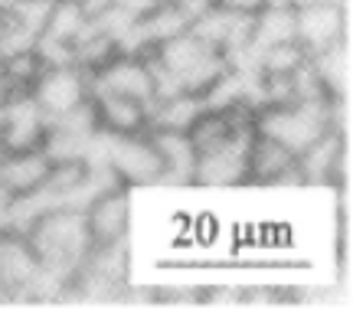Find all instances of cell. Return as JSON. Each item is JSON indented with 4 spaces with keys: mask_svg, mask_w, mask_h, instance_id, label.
<instances>
[{
    "mask_svg": "<svg viewBox=\"0 0 353 314\" xmlns=\"http://www.w3.org/2000/svg\"><path fill=\"white\" fill-rule=\"evenodd\" d=\"M20 233L26 236L33 255L43 265V272L56 278L63 285V291L69 285V278L85 265L88 252H92L85 210L52 206V210H43L39 216H33Z\"/></svg>",
    "mask_w": 353,
    "mask_h": 314,
    "instance_id": "1",
    "label": "cell"
},
{
    "mask_svg": "<svg viewBox=\"0 0 353 314\" xmlns=\"http://www.w3.org/2000/svg\"><path fill=\"white\" fill-rule=\"evenodd\" d=\"M330 99H294L262 105L255 112V135L278 141L294 157L311 148L324 131H330Z\"/></svg>",
    "mask_w": 353,
    "mask_h": 314,
    "instance_id": "2",
    "label": "cell"
},
{
    "mask_svg": "<svg viewBox=\"0 0 353 314\" xmlns=\"http://www.w3.org/2000/svg\"><path fill=\"white\" fill-rule=\"evenodd\" d=\"M95 154L112 167L114 177L125 187H161L164 164H161L151 131H138V135H105V131H99Z\"/></svg>",
    "mask_w": 353,
    "mask_h": 314,
    "instance_id": "3",
    "label": "cell"
},
{
    "mask_svg": "<svg viewBox=\"0 0 353 314\" xmlns=\"http://www.w3.org/2000/svg\"><path fill=\"white\" fill-rule=\"evenodd\" d=\"M255 131H236L206 151H196L193 187L203 190H232L249 184V144Z\"/></svg>",
    "mask_w": 353,
    "mask_h": 314,
    "instance_id": "4",
    "label": "cell"
},
{
    "mask_svg": "<svg viewBox=\"0 0 353 314\" xmlns=\"http://www.w3.org/2000/svg\"><path fill=\"white\" fill-rule=\"evenodd\" d=\"M294 43L307 56L350 43V0H327L294 10Z\"/></svg>",
    "mask_w": 353,
    "mask_h": 314,
    "instance_id": "5",
    "label": "cell"
},
{
    "mask_svg": "<svg viewBox=\"0 0 353 314\" xmlns=\"http://www.w3.org/2000/svg\"><path fill=\"white\" fill-rule=\"evenodd\" d=\"M30 95L43 108L46 121H52V118H63V115L76 112L79 105H85L92 99V76L82 72L76 63L43 66V72L37 76Z\"/></svg>",
    "mask_w": 353,
    "mask_h": 314,
    "instance_id": "6",
    "label": "cell"
},
{
    "mask_svg": "<svg viewBox=\"0 0 353 314\" xmlns=\"http://www.w3.org/2000/svg\"><path fill=\"white\" fill-rule=\"evenodd\" d=\"M46 115L30 92H7L0 99V144L3 151H33L43 144Z\"/></svg>",
    "mask_w": 353,
    "mask_h": 314,
    "instance_id": "7",
    "label": "cell"
},
{
    "mask_svg": "<svg viewBox=\"0 0 353 314\" xmlns=\"http://www.w3.org/2000/svg\"><path fill=\"white\" fill-rule=\"evenodd\" d=\"M92 88L101 92H118L128 99H138L151 108V101L157 99V82H154L151 59L144 52H118L108 66H101L92 76Z\"/></svg>",
    "mask_w": 353,
    "mask_h": 314,
    "instance_id": "8",
    "label": "cell"
},
{
    "mask_svg": "<svg viewBox=\"0 0 353 314\" xmlns=\"http://www.w3.org/2000/svg\"><path fill=\"white\" fill-rule=\"evenodd\" d=\"M85 223L95 246H118L131 239V187L105 190L85 206Z\"/></svg>",
    "mask_w": 353,
    "mask_h": 314,
    "instance_id": "9",
    "label": "cell"
},
{
    "mask_svg": "<svg viewBox=\"0 0 353 314\" xmlns=\"http://www.w3.org/2000/svg\"><path fill=\"white\" fill-rule=\"evenodd\" d=\"M249 184L252 187H304L298 174V157L278 141L252 135L249 144Z\"/></svg>",
    "mask_w": 353,
    "mask_h": 314,
    "instance_id": "10",
    "label": "cell"
},
{
    "mask_svg": "<svg viewBox=\"0 0 353 314\" xmlns=\"http://www.w3.org/2000/svg\"><path fill=\"white\" fill-rule=\"evenodd\" d=\"M52 170V161L43 154V148L33 151H7L0 157V193L7 200H23L43 190L46 177Z\"/></svg>",
    "mask_w": 353,
    "mask_h": 314,
    "instance_id": "11",
    "label": "cell"
},
{
    "mask_svg": "<svg viewBox=\"0 0 353 314\" xmlns=\"http://www.w3.org/2000/svg\"><path fill=\"white\" fill-rule=\"evenodd\" d=\"M92 108H95L99 131H105V135H138V131H148V105L138 99L92 88Z\"/></svg>",
    "mask_w": 353,
    "mask_h": 314,
    "instance_id": "12",
    "label": "cell"
},
{
    "mask_svg": "<svg viewBox=\"0 0 353 314\" xmlns=\"http://www.w3.org/2000/svg\"><path fill=\"white\" fill-rule=\"evenodd\" d=\"M161 164H164V177L161 187H190L193 184V164H196V148L190 141L187 131H151Z\"/></svg>",
    "mask_w": 353,
    "mask_h": 314,
    "instance_id": "13",
    "label": "cell"
},
{
    "mask_svg": "<svg viewBox=\"0 0 353 314\" xmlns=\"http://www.w3.org/2000/svg\"><path fill=\"white\" fill-rule=\"evenodd\" d=\"M311 69H314L317 82H321L324 95L330 101H350V86H353L350 43H337V46L311 56Z\"/></svg>",
    "mask_w": 353,
    "mask_h": 314,
    "instance_id": "14",
    "label": "cell"
},
{
    "mask_svg": "<svg viewBox=\"0 0 353 314\" xmlns=\"http://www.w3.org/2000/svg\"><path fill=\"white\" fill-rule=\"evenodd\" d=\"M206 108L203 95L193 92H170L151 101L148 108V131H187Z\"/></svg>",
    "mask_w": 353,
    "mask_h": 314,
    "instance_id": "15",
    "label": "cell"
},
{
    "mask_svg": "<svg viewBox=\"0 0 353 314\" xmlns=\"http://www.w3.org/2000/svg\"><path fill=\"white\" fill-rule=\"evenodd\" d=\"M294 39V10L291 7H262L252 13V23H249V50H252V63L255 52L278 46V43H288Z\"/></svg>",
    "mask_w": 353,
    "mask_h": 314,
    "instance_id": "16",
    "label": "cell"
},
{
    "mask_svg": "<svg viewBox=\"0 0 353 314\" xmlns=\"http://www.w3.org/2000/svg\"><path fill=\"white\" fill-rule=\"evenodd\" d=\"M85 30H88V20H85V13L79 10L76 0H52L39 39L63 43V46H76V39L82 37Z\"/></svg>",
    "mask_w": 353,
    "mask_h": 314,
    "instance_id": "17",
    "label": "cell"
},
{
    "mask_svg": "<svg viewBox=\"0 0 353 314\" xmlns=\"http://www.w3.org/2000/svg\"><path fill=\"white\" fill-rule=\"evenodd\" d=\"M167 0H112V7H118L121 13L134 17V20H144L148 13H154L157 7H164Z\"/></svg>",
    "mask_w": 353,
    "mask_h": 314,
    "instance_id": "18",
    "label": "cell"
},
{
    "mask_svg": "<svg viewBox=\"0 0 353 314\" xmlns=\"http://www.w3.org/2000/svg\"><path fill=\"white\" fill-rule=\"evenodd\" d=\"M216 7L223 10H232V13H255L265 7V0H213Z\"/></svg>",
    "mask_w": 353,
    "mask_h": 314,
    "instance_id": "19",
    "label": "cell"
},
{
    "mask_svg": "<svg viewBox=\"0 0 353 314\" xmlns=\"http://www.w3.org/2000/svg\"><path fill=\"white\" fill-rule=\"evenodd\" d=\"M0 95H7V59L0 52Z\"/></svg>",
    "mask_w": 353,
    "mask_h": 314,
    "instance_id": "20",
    "label": "cell"
},
{
    "mask_svg": "<svg viewBox=\"0 0 353 314\" xmlns=\"http://www.w3.org/2000/svg\"><path fill=\"white\" fill-rule=\"evenodd\" d=\"M0 99H3V95H0Z\"/></svg>",
    "mask_w": 353,
    "mask_h": 314,
    "instance_id": "21",
    "label": "cell"
}]
</instances>
